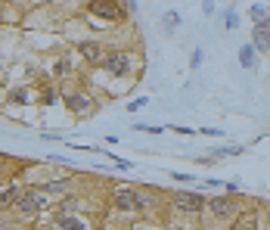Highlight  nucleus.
I'll use <instances>...</instances> for the list:
<instances>
[{
	"mask_svg": "<svg viewBox=\"0 0 270 230\" xmlns=\"http://www.w3.org/2000/svg\"><path fill=\"white\" fill-rule=\"evenodd\" d=\"M137 65H140V59L134 56V50H109L96 68H103L109 78H134Z\"/></svg>",
	"mask_w": 270,
	"mask_h": 230,
	"instance_id": "nucleus-1",
	"label": "nucleus"
},
{
	"mask_svg": "<svg viewBox=\"0 0 270 230\" xmlns=\"http://www.w3.org/2000/svg\"><path fill=\"white\" fill-rule=\"evenodd\" d=\"M47 205H50V196L44 193L41 187H25V190H22V196H19L16 205H13V212H16V218L31 221V218H37V215H44Z\"/></svg>",
	"mask_w": 270,
	"mask_h": 230,
	"instance_id": "nucleus-2",
	"label": "nucleus"
},
{
	"mask_svg": "<svg viewBox=\"0 0 270 230\" xmlns=\"http://www.w3.org/2000/svg\"><path fill=\"white\" fill-rule=\"evenodd\" d=\"M62 106L75 115V119H90V115H96V109H100V100L87 87H68L62 94Z\"/></svg>",
	"mask_w": 270,
	"mask_h": 230,
	"instance_id": "nucleus-3",
	"label": "nucleus"
},
{
	"mask_svg": "<svg viewBox=\"0 0 270 230\" xmlns=\"http://www.w3.org/2000/svg\"><path fill=\"white\" fill-rule=\"evenodd\" d=\"M239 209H242L239 196H230V193H217V196L205 199V212L211 215V221H233L239 215Z\"/></svg>",
	"mask_w": 270,
	"mask_h": 230,
	"instance_id": "nucleus-4",
	"label": "nucleus"
},
{
	"mask_svg": "<svg viewBox=\"0 0 270 230\" xmlns=\"http://www.w3.org/2000/svg\"><path fill=\"white\" fill-rule=\"evenodd\" d=\"M87 16L118 25L128 19V10H125V0H87Z\"/></svg>",
	"mask_w": 270,
	"mask_h": 230,
	"instance_id": "nucleus-5",
	"label": "nucleus"
},
{
	"mask_svg": "<svg viewBox=\"0 0 270 230\" xmlns=\"http://www.w3.org/2000/svg\"><path fill=\"white\" fill-rule=\"evenodd\" d=\"M171 205L180 215H189V218L205 215V196L196 193V190H171Z\"/></svg>",
	"mask_w": 270,
	"mask_h": 230,
	"instance_id": "nucleus-6",
	"label": "nucleus"
},
{
	"mask_svg": "<svg viewBox=\"0 0 270 230\" xmlns=\"http://www.w3.org/2000/svg\"><path fill=\"white\" fill-rule=\"evenodd\" d=\"M134 193H137L134 215H143V218H156V215H162V209H165V196L159 193V190H152V187H137Z\"/></svg>",
	"mask_w": 270,
	"mask_h": 230,
	"instance_id": "nucleus-7",
	"label": "nucleus"
},
{
	"mask_svg": "<svg viewBox=\"0 0 270 230\" xmlns=\"http://www.w3.org/2000/svg\"><path fill=\"white\" fill-rule=\"evenodd\" d=\"M137 183H112L109 187V202L115 212L121 215H134V205H137Z\"/></svg>",
	"mask_w": 270,
	"mask_h": 230,
	"instance_id": "nucleus-8",
	"label": "nucleus"
},
{
	"mask_svg": "<svg viewBox=\"0 0 270 230\" xmlns=\"http://www.w3.org/2000/svg\"><path fill=\"white\" fill-rule=\"evenodd\" d=\"M47 227L50 230H93V224L78 212H53Z\"/></svg>",
	"mask_w": 270,
	"mask_h": 230,
	"instance_id": "nucleus-9",
	"label": "nucleus"
},
{
	"mask_svg": "<svg viewBox=\"0 0 270 230\" xmlns=\"http://www.w3.org/2000/svg\"><path fill=\"white\" fill-rule=\"evenodd\" d=\"M75 47H78V56L87 65H100L103 56H106V47H103V41H96V37H84V41H78Z\"/></svg>",
	"mask_w": 270,
	"mask_h": 230,
	"instance_id": "nucleus-10",
	"label": "nucleus"
},
{
	"mask_svg": "<svg viewBox=\"0 0 270 230\" xmlns=\"http://www.w3.org/2000/svg\"><path fill=\"white\" fill-rule=\"evenodd\" d=\"M22 183H16V180H10V183H4L0 187V212H13V205H16V199L22 196Z\"/></svg>",
	"mask_w": 270,
	"mask_h": 230,
	"instance_id": "nucleus-11",
	"label": "nucleus"
},
{
	"mask_svg": "<svg viewBox=\"0 0 270 230\" xmlns=\"http://www.w3.org/2000/svg\"><path fill=\"white\" fill-rule=\"evenodd\" d=\"M252 47L258 53H270V22L252 25Z\"/></svg>",
	"mask_w": 270,
	"mask_h": 230,
	"instance_id": "nucleus-12",
	"label": "nucleus"
},
{
	"mask_svg": "<svg viewBox=\"0 0 270 230\" xmlns=\"http://www.w3.org/2000/svg\"><path fill=\"white\" fill-rule=\"evenodd\" d=\"M71 183H75V177H56V180H44V183H37L44 190L47 196H65V193H71Z\"/></svg>",
	"mask_w": 270,
	"mask_h": 230,
	"instance_id": "nucleus-13",
	"label": "nucleus"
},
{
	"mask_svg": "<svg viewBox=\"0 0 270 230\" xmlns=\"http://www.w3.org/2000/svg\"><path fill=\"white\" fill-rule=\"evenodd\" d=\"M258 221H261L258 209H239V215L233 218V230H255Z\"/></svg>",
	"mask_w": 270,
	"mask_h": 230,
	"instance_id": "nucleus-14",
	"label": "nucleus"
},
{
	"mask_svg": "<svg viewBox=\"0 0 270 230\" xmlns=\"http://www.w3.org/2000/svg\"><path fill=\"white\" fill-rule=\"evenodd\" d=\"M56 103H62V90L56 87V84H41L37 87V106H56Z\"/></svg>",
	"mask_w": 270,
	"mask_h": 230,
	"instance_id": "nucleus-15",
	"label": "nucleus"
},
{
	"mask_svg": "<svg viewBox=\"0 0 270 230\" xmlns=\"http://www.w3.org/2000/svg\"><path fill=\"white\" fill-rule=\"evenodd\" d=\"M7 100H10L13 106H31V103H37V90H34V87H13V90L7 94Z\"/></svg>",
	"mask_w": 270,
	"mask_h": 230,
	"instance_id": "nucleus-16",
	"label": "nucleus"
},
{
	"mask_svg": "<svg viewBox=\"0 0 270 230\" xmlns=\"http://www.w3.org/2000/svg\"><path fill=\"white\" fill-rule=\"evenodd\" d=\"M53 75H56V78H71V75H75V59H71L68 53H62V56L53 62Z\"/></svg>",
	"mask_w": 270,
	"mask_h": 230,
	"instance_id": "nucleus-17",
	"label": "nucleus"
},
{
	"mask_svg": "<svg viewBox=\"0 0 270 230\" xmlns=\"http://www.w3.org/2000/svg\"><path fill=\"white\" fill-rule=\"evenodd\" d=\"M239 65L242 68H255L258 65V50L252 47V41L249 44H239Z\"/></svg>",
	"mask_w": 270,
	"mask_h": 230,
	"instance_id": "nucleus-18",
	"label": "nucleus"
},
{
	"mask_svg": "<svg viewBox=\"0 0 270 230\" xmlns=\"http://www.w3.org/2000/svg\"><path fill=\"white\" fill-rule=\"evenodd\" d=\"M242 149H246V146H214L208 156H211V159H227V156H239Z\"/></svg>",
	"mask_w": 270,
	"mask_h": 230,
	"instance_id": "nucleus-19",
	"label": "nucleus"
},
{
	"mask_svg": "<svg viewBox=\"0 0 270 230\" xmlns=\"http://www.w3.org/2000/svg\"><path fill=\"white\" fill-rule=\"evenodd\" d=\"M224 28H227V31H236V28H239V13H236L233 7L224 10Z\"/></svg>",
	"mask_w": 270,
	"mask_h": 230,
	"instance_id": "nucleus-20",
	"label": "nucleus"
},
{
	"mask_svg": "<svg viewBox=\"0 0 270 230\" xmlns=\"http://www.w3.org/2000/svg\"><path fill=\"white\" fill-rule=\"evenodd\" d=\"M13 165H19V162H13L10 156H0V183L7 177H13Z\"/></svg>",
	"mask_w": 270,
	"mask_h": 230,
	"instance_id": "nucleus-21",
	"label": "nucleus"
},
{
	"mask_svg": "<svg viewBox=\"0 0 270 230\" xmlns=\"http://www.w3.org/2000/svg\"><path fill=\"white\" fill-rule=\"evenodd\" d=\"M249 16H252V25H258V22H267V7H264V4H252Z\"/></svg>",
	"mask_w": 270,
	"mask_h": 230,
	"instance_id": "nucleus-22",
	"label": "nucleus"
},
{
	"mask_svg": "<svg viewBox=\"0 0 270 230\" xmlns=\"http://www.w3.org/2000/svg\"><path fill=\"white\" fill-rule=\"evenodd\" d=\"M162 22H165V31L171 34V31H174L183 19H180V13H174V10H171V13H165V16H162Z\"/></svg>",
	"mask_w": 270,
	"mask_h": 230,
	"instance_id": "nucleus-23",
	"label": "nucleus"
},
{
	"mask_svg": "<svg viewBox=\"0 0 270 230\" xmlns=\"http://www.w3.org/2000/svg\"><path fill=\"white\" fill-rule=\"evenodd\" d=\"M106 156L112 159V165H115V168H118V171H131V168H134V165H131L128 159H121V156H112V149H106Z\"/></svg>",
	"mask_w": 270,
	"mask_h": 230,
	"instance_id": "nucleus-24",
	"label": "nucleus"
},
{
	"mask_svg": "<svg viewBox=\"0 0 270 230\" xmlns=\"http://www.w3.org/2000/svg\"><path fill=\"white\" fill-rule=\"evenodd\" d=\"M171 180H177V183H186V187H192V183H199L192 174H186V171H171Z\"/></svg>",
	"mask_w": 270,
	"mask_h": 230,
	"instance_id": "nucleus-25",
	"label": "nucleus"
},
{
	"mask_svg": "<svg viewBox=\"0 0 270 230\" xmlns=\"http://www.w3.org/2000/svg\"><path fill=\"white\" fill-rule=\"evenodd\" d=\"M202 62H205V50L196 47V50H192V56H189V68H202Z\"/></svg>",
	"mask_w": 270,
	"mask_h": 230,
	"instance_id": "nucleus-26",
	"label": "nucleus"
},
{
	"mask_svg": "<svg viewBox=\"0 0 270 230\" xmlns=\"http://www.w3.org/2000/svg\"><path fill=\"white\" fill-rule=\"evenodd\" d=\"M134 131H143V134H165V128H156V125H140V122H134Z\"/></svg>",
	"mask_w": 270,
	"mask_h": 230,
	"instance_id": "nucleus-27",
	"label": "nucleus"
},
{
	"mask_svg": "<svg viewBox=\"0 0 270 230\" xmlns=\"http://www.w3.org/2000/svg\"><path fill=\"white\" fill-rule=\"evenodd\" d=\"M0 22H19V10H0Z\"/></svg>",
	"mask_w": 270,
	"mask_h": 230,
	"instance_id": "nucleus-28",
	"label": "nucleus"
},
{
	"mask_svg": "<svg viewBox=\"0 0 270 230\" xmlns=\"http://www.w3.org/2000/svg\"><path fill=\"white\" fill-rule=\"evenodd\" d=\"M146 103H149L146 97H137V100H131V103H128V112H140V109H146Z\"/></svg>",
	"mask_w": 270,
	"mask_h": 230,
	"instance_id": "nucleus-29",
	"label": "nucleus"
},
{
	"mask_svg": "<svg viewBox=\"0 0 270 230\" xmlns=\"http://www.w3.org/2000/svg\"><path fill=\"white\" fill-rule=\"evenodd\" d=\"M171 131H174V134H180V137H192V134H199V131H192V128H183V125H174Z\"/></svg>",
	"mask_w": 270,
	"mask_h": 230,
	"instance_id": "nucleus-30",
	"label": "nucleus"
},
{
	"mask_svg": "<svg viewBox=\"0 0 270 230\" xmlns=\"http://www.w3.org/2000/svg\"><path fill=\"white\" fill-rule=\"evenodd\" d=\"M199 134H202V137H224L220 128H199Z\"/></svg>",
	"mask_w": 270,
	"mask_h": 230,
	"instance_id": "nucleus-31",
	"label": "nucleus"
},
{
	"mask_svg": "<svg viewBox=\"0 0 270 230\" xmlns=\"http://www.w3.org/2000/svg\"><path fill=\"white\" fill-rule=\"evenodd\" d=\"M224 190L230 196H239V180H230V183H224Z\"/></svg>",
	"mask_w": 270,
	"mask_h": 230,
	"instance_id": "nucleus-32",
	"label": "nucleus"
},
{
	"mask_svg": "<svg viewBox=\"0 0 270 230\" xmlns=\"http://www.w3.org/2000/svg\"><path fill=\"white\" fill-rule=\"evenodd\" d=\"M202 187H208V190L214 187V190H217V187H224V180H217V177H205V180H202Z\"/></svg>",
	"mask_w": 270,
	"mask_h": 230,
	"instance_id": "nucleus-33",
	"label": "nucleus"
},
{
	"mask_svg": "<svg viewBox=\"0 0 270 230\" xmlns=\"http://www.w3.org/2000/svg\"><path fill=\"white\" fill-rule=\"evenodd\" d=\"M202 13L205 16H214V4H211V0H202Z\"/></svg>",
	"mask_w": 270,
	"mask_h": 230,
	"instance_id": "nucleus-34",
	"label": "nucleus"
},
{
	"mask_svg": "<svg viewBox=\"0 0 270 230\" xmlns=\"http://www.w3.org/2000/svg\"><path fill=\"white\" fill-rule=\"evenodd\" d=\"M264 221H267V227H270V205L264 209Z\"/></svg>",
	"mask_w": 270,
	"mask_h": 230,
	"instance_id": "nucleus-35",
	"label": "nucleus"
}]
</instances>
